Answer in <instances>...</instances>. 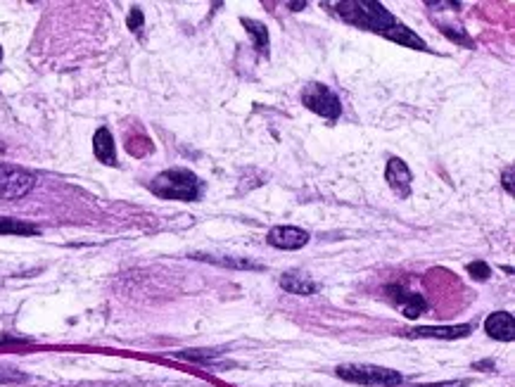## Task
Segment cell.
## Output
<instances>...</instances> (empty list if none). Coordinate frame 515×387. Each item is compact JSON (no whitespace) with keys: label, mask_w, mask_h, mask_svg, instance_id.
<instances>
[{"label":"cell","mask_w":515,"mask_h":387,"mask_svg":"<svg viewBox=\"0 0 515 387\" xmlns=\"http://www.w3.org/2000/svg\"><path fill=\"white\" fill-rule=\"evenodd\" d=\"M333 12L351 26L383 33V36L397 24L392 12L385 10V5L378 0H344L333 5Z\"/></svg>","instance_id":"obj_1"},{"label":"cell","mask_w":515,"mask_h":387,"mask_svg":"<svg viewBox=\"0 0 515 387\" xmlns=\"http://www.w3.org/2000/svg\"><path fill=\"white\" fill-rule=\"evenodd\" d=\"M150 190L161 200L193 202L200 198V179L188 169H166L157 174L150 183Z\"/></svg>","instance_id":"obj_2"},{"label":"cell","mask_w":515,"mask_h":387,"mask_svg":"<svg viewBox=\"0 0 515 387\" xmlns=\"http://www.w3.org/2000/svg\"><path fill=\"white\" fill-rule=\"evenodd\" d=\"M337 376L347 383L356 385H368V387H397L404 383L401 373L385 369V366H373V364H344L337 366Z\"/></svg>","instance_id":"obj_3"},{"label":"cell","mask_w":515,"mask_h":387,"mask_svg":"<svg viewBox=\"0 0 515 387\" xmlns=\"http://www.w3.org/2000/svg\"><path fill=\"white\" fill-rule=\"evenodd\" d=\"M36 186V176L26 169L0 164V200H22Z\"/></svg>","instance_id":"obj_4"},{"label":"cell","mask_w":515,"mask_h":387,"mask_svg":"<svg viewBox=\"0 0 515 387\" xmlns=\"http://www.w3.org/2000/svg\"><path fill=\"white\" fill-rule=\"evenodd\" d=\"M302 102H304L314 115L330 119V122L342 115L340 97L328 86H323V83H309V86L302 90Z\"/></svg>","instance_id":"obj_5"},{"label":"cell","mask_w":515,"mask_h":387,"mask_svg":"<svg viewBox=\"0 0 515 387\" xmlns=\"http://www.w3.org/2000/svg\"><path fill=\"white\" fill-rule=\"evenodd\" d=\"M309 243V233L297 226H276L269 230V245L278 250H302Z\"/></svg>","instance_id":"obj_6"},{"label":"cell","mask_w":515,"mask_h":387,"mask_svg":"<svg viewBox=\"0 0 515 387\" xmlns=\"http://www.w3.org/2000/svg\"><path fill=\"white\" fill-rule=\"evenodd\" d=\"M385 179H387V183H390V188L399 195V198H408V195H411V181H413V174H411V169H408L399 157H392L390 161H387Z\"/></svg>","instance_id":"obj_7"},{"label":"cell","mask_w":515,"mask_h":387,"mask_svg":"<svg viewBox=\"0 0 515 387\" xmlns=\"http://www.w3.org/2000/svg\"><path fill=\"white\" fill-rule=\"evenodd\" d=\"M487 335L499 342H513L515 340V319L508 312H494L484 321Z\"/></svg>","instance_id":"obj_8"},{"label":"cell","mask_w":515,"mask_h":387,"mask_svg":"<svg viewBox=\"0 0 515 387\" xmlns=\"http://www.w3.org/2000/svg\"><path fill=\"white\" fill-rule=\"evenodd\" d=\"M472 326L461 323V326H423L408 330V337H435V340H458V337H468Z\"/></svg>","instance_id":"obj_9"},{"label":"cell","mask_w":515,"mask_h":387,"mask_svg":"<svg viewBox=\"0 0 515 387\" xmlns=\"http://www.w3.org/2000/svg\"><path fill=\"white\" fill-rule=\"evenodd\" d=\"M93 152L95 157L102 161V164L107 166H115L117 164V147H115V138H112L110 129H97L95 136H93Z\"/></svg>","instance_id":"obj_10"},{"label":"cell","mask_w":515,"mask_h":387,"mask_svg":"<svg viewBox=\"0 0 515 387\" xmlns=\"http://www.w3.org/2000/svg\"><path fill=\"white\" fill-rule=\"evenodd\" d=\"M390 292H397V295H392L394 304H399L401 312H404V316H408V319H418V316L428 309V302L423 299L420 295L399 290V287H390Z\"/></svg>","instance_id":"obj_11"},{"label":"cell","mask_w":515,"mask_h":387,"mask_svg":"<svg viewBox=\"0 0 515 387\" xmlns=\"http://www.w3.org/2000/svg\"><path fill=\"white\" fill-rule=\"evenodd\" d=\"M280 287L292 295H316L321 290L319 283H314L312 278L302 276V273H292V271L280 276Z\"/></svg>","instance_id":"obj_12"},{"label":"cell","mask_w":515,"mask_h":387,"mask_svg":"<svg viewBox=\"0 0 515 387\" xmlns=\"http://www.w3.org/2000/svg\"><path fill=\"white\" fill-rule=\"evenodd\" d=\"M385 38H390V41H394V43H399V46L415 48V51H425V41H423L418 33H413L411 29H408V26L399 24V22L385 33Z\"/></svg>","instance_id":"obj_13"},{"label":"cell","mask_w":515,"mask_h":387,"mask_svg":"<svg viewBox=\"0 0 515 387\" xmlns=\"http://www.w3.org/2000/svg\"><path fill=\"white\" fill-rule=\"evenodd\" d=\"M243 26H245V31L250 33L254 48H257L262 55H269V46H271L269 29H266L262 22H254V19H247V17H243Z\"/></svg>","instance_id":"obj_14"},{"label":"cell","mask_w":515,"mask_h":387,"mask_svg":"<svg viewBox=\"0 0 515 387\" xmlns=\"http://www.w3.org/2000/svg\"><path fill=\"white\" fill-rule=\"evenodd\" d=\"M41 230L33 223H26L22 219H10L0 216V235H38Z\"/></svg>","instance_id":"obj_15"},{"label":"cell","mask_w":515,"mask_h":387,"mask_svg":"<svg viewBox=\"0 0 515 387\" xmlns=\"http://www.w3.org/2000/svg\"><path fill=\"white\" fill-rule=\"evenodd\" d=\"M195 259H204V262H211V264H223V266H230V269H252V271H262L264 266L257 264V262H250V259H230V257H209V255H195Z\"/></svg>","instance_id":"obj_16"},{"label":"cell","mask_w":515,"mask_h":387,"mask_svg":"<svg viewBox=\"0 0 515 387\" xmlns=\"http://www.w3.org/2000/svg\"><path fill=\"white\" fill-rule=\"evenodd\" d=\"M440 31L444 33V36H449L451 41H454V43H461V46L472 48L470 36H468V33H465V29H461V26H447V24H442V26H440Z\"/></svg>","instance_id":"obj_17"},{"label":"cell","mask_w":515,"mask_h":387,"mask_svg":"<svg viewBox=\"0 0 515 387\" xmlns=\"http://www.w3.org/2000/svg\"><path fill=\"white\" fill-rule=\"evenodd\" d=\"M181 359H188V361H211V359L218 356V351H211V349H183Z\"/></svg>","instance_id":"obj_18"},{"label":"cell","mask_w":515,"mask_h":387,"mask_svg":"<svg viewBox=\"0 0 515 387\" xmlns=\"http://www.w3.org/2000/svg\"><path fill=\"white\" fill-rule=\"evenodd\" d=\"M468 273L475 280H487L489 278V266L484 262H472V264H468Z\"/></svg>","instance_id":"obj_19"},{"label":"cell","mask_w":515,"mask_h":387,"mask_svg":"<svg viewBox=\"0 0 515 387\" xmlns=\"http://www.w3.org/2000/svg\"><path fill=\"white\" fill-rule=\"evenodd\" d=\"M129 29H131V31H140V29H143V10H138V8L131 10V15H129Z\"/></svg>","instance_id":"obj_20"},{"label":"cell","mask_w":515,"mask_h":387,"mask_svg":"<svg viewBox=\"0 0 515 387\" xmlns=\"http://www.w3.org/2000/svg\"><path fill=\"white\" fill-rule=\"evenodd\" d=\"M501 179H504L506 190L513 195V166H506V171H504V176H501Z\"/></svg>","instance_id":"obj_21"},{"label":"cell","mask_w":515,"mask_h":387,"mask_svg":"<svg viewBox=\"0 0 515 387\" xmlns=\"http://www.w3.org/2000/svg\"><path fill=\"white\" fill-rule=\"evenodd\" d=\"M468 380H449V383H437V385H423V387H465Z\"/></svg>","instance_id":"obj_22"},{"label":"cell","mask_w":515,"mask_h":387,"mask_svg":"<svg viewBox=\"0 0 515 387\" xmlns=\"http://www.w3.org/2000/svg\"><path fill=\"white\" fill-rule=\"evenodd\" d=\"M8 342H19L17 337H10V335H0V344H8Z\"/></svg>","instance_id":"obj_23"},{"label":"cell","mask_w":515,"mask_h":387,"mask_svg":"<svg viewBox=\"0 0 515 387\" xmlns=\"http://www.w3.org/2000/svg\"><path fill=\"white\" fill-rule=\"evenodd\" d=\"M304 5H307V3H290V8H292V10H299V8H304Z\"/></svg>","instance_id":"obj_24"},{"label":"cell","mask_w":515,"mask_h":387,"mask_svg":"<svg viewBox=\"0 0 515 387\" xmlns=\"http://www.w3.org/2000/svg\"><path fill=\"white\" fill-rule=\"evenodd\" d=\"M0 60H3V48H0Z\"/></svg>","instance_id":"obj_25"}]
</instances>
